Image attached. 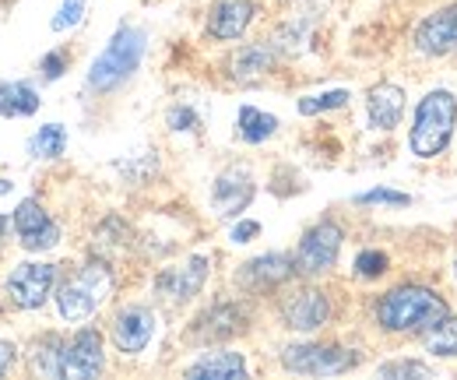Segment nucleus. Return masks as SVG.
Masks as SVG:
<instances>
[{
  "mask_svg": "<svg viewBox=\"0 0 457 380\" xmlns=\"http://www.w3.org/2000/svg\"><path fill=\"white\" fill-rule=\"evenodd\" d=\"M457 127V99L447 89L429 92L426 99H419L415 116H411V134H408V148L419 159H436L447 145Z\"/></svg>",
  "mask_w": 457,
  "mask_h": 380,
  "instance_id": "3",
  "label": "nucleus"
},
{
  "mask_svg": "<svg viewBox=\"0 0 457 380\" xmlns=\"http://www.w3.org/2000/svg\"><path fill=\"white\" fill-rule=\"evenodd\" d=\"M85 4L88 0H63L57 11V18L50 21L54 25V32H67V29H74L81 18H85Z\"/></svg>",
  "mask_w": 457,
  "mask_h": 380,
  "instance_id": "29",
  "label": "nucleus"
},
{
  "mask_svg": "<svg viewBox=\"0 0 457 380\" xmlns=\"http://www.w3.org/2000/svg\"><path fill=\"white\" fill-rule=\"evenodd\" d=\"M257 232H261V222H250V218L246 222H236L232 225V243H250Z\"/></svg>",
  "mask_w": 457,
  "mask_h": 380,
  "instance_id": "33",
  "label": "nucleus"
},
{
  "mask_svg": "<svg viewBox=\"0 0 457 380\" xmlns=\"http://www.w3.org/2000/svg\"><path fill=\"white\" fill-rule=\"evenodd\" d=\"M454 274H457V265H454Z\"/></svg>",
  "mask_w": 457,
  "mask_h": 380,
  "instance_id": "36",
  "label": "nucleus"
},
{
  "mask_svg": "<svg viewBox=\"0 0 457 380\" xmlns=\"http://www.w3.org/2000/svg\"><path fill=\"white\" fill-rule=\"evenodd\" d=\"M282 370L303 374V377H328V374H345L359 363L355 349L342 345H324V342H292L278 352Z\"/></svg>",
  "mask_w": 457,
  "mask_h": 380,
  "instance_id": "7",
  "label": "nucleus"
},
{
  "mask_svg": "<svg viewBox=\"0 0 457 380\" xmlns=\"http://www.w3.org/2000/svg\"><path fill=\"white\" fill-rule=\"evenodd\" d=\"M348 92L345 89H335V92H320V96H306L299 99V113L303 116H317V113H328V109H342L348 106Z\"/></svg>",
  "mask_w": 457,
  "mask_h": 380,
  "instance_id": "26",
  "label": "nucleus"
},
{
  "mask_svg": "<svg viewBox=\"0 0 457 380\" xmlns=\"http://www.w3.org/2000/svg\"><path fill=\"white\" fill-rule=\"evenodd\" d=\"M355 201H359V205H391V208H404V205H411V198H408V194H401V190H387V187L366 190V194H359Z\"/></svg>",
  "mask_w": 457,
  "mask_h": 380,
  "instance_id": "30",
  "label": "nucleus"
},
{
  "mask_svg": "<svg viewBox=\"0 0 457 380\" xmlns=\"http://www.w3.org/2000/svg\"><path fill=\"white\" fill-rule=\"evenodd\" d=\"M422 342H426V352L429 356H436V359H457V317L447 314L440 325H433L422 334Z\"/></svg>",
  "mask_w": 457,
  "mask_h": 380,
  "instance_id": "24",
  "label": "nucleus"
},
{
  "mask_svg": "<svg viewBox=\"0 0 457 380\" xmlns=\"http://www.w3.org/2000/svg\"><path fill=\"white\" fill-rule=\"evenodd\" d=\"M155 334V310L145 303H127L113 314L110 338L120 356H141Z\"/></svg>",
  "mask_w": 457,
  "mask_h": 380,
  "instance_id": "13",
  "label": "nucleus"
},
{
  "mask_svg": "<svg viewBox=\"0 0 457 380\" xmlns=\"http://www.w3.org/2000/svg\"><path fill=\"white\" fill-rule=\"evenodd\" d=\"M208 274H212V258H208V254H194V258H187L183 265L155 274V292H159L166 303H172V307H183V303H190V300L204 289Z\"/></svg>",
  "mask_w": 457,
  "mask_h": 380,
  "instance_id": "12",
  "label": "nucleus"
},
{
  "mask_svg": "<svg viewBox=\"0 0 457 380\" xmlns=\"http://www.w3.org/2000/svg\"><path fill=\"white\" fill-rule=\"evenodd\" d=\"M39 109V92L29 81H0V116H32Z\"/></svg>",
  "mask_w": 457,
  "mask_h": 380,
  "instance_id": "23",
  "label": "nucleus"
},
{
  "mask_svg": "<svg viewBox=\"0 0 457 380\" xmlns=\"http://www.w3.org/2000/svg\"><path fill=\"white\" fill-rule=\"evenodd\" d=\"M11 229H14L18 243H21V250H29V254H46L60 243L57 218L46 212V205L39 198L18 201V208L11 215Z\"/></svg>",
  "mask_w": 457,
  "mask_h": 380,
  "instance_id": "10",
  "label": "nucleus"
},
{
  "mask_svg": "<svg viewBox=\"0 0 457 380\" xmlns=\"http://www.w3.org/2000/svg\"><path fill=\"white\" fill-rule=\"evenodd\" d=\"M145 43L148 36L134 25H120L116 36L106 43V50L92 60V71H88V89L92 92H113L123 81H130V74L141 67V56H145Z\"/></svg>",
  "mask_w": 457,
  "mask_h": 380,
  "instance_id": "4",
  "label": "nucleus"
},
{
  "mask_svg": "<svg viewBox=\"0 0 457 380\" xmlns=\"http://www.w3.org/2000/svg\"><path fill=\"white\" fill-rule=\"evenodd\" d=\"M67 148V131L60 123H46L29 138V156L32 159H60Z\"/></svg>",
  "mask_w": 457,
  "mask_h": 380,
  "instance_id": "25",
  "label": "nucleus"
},
{
  "mask_svg": "<svg viewBox=\"0 0 457 380\" xmlns=\"http://www.w3.org/2000/svg\"><path fill=\"white\" fill-rule=\"evenodd\" d=\"M106 370V345H103V331L99 327H81L67 338L63 349V380H88L99 377Z\"/></svg>",
  "mask_w": 457,
  "mask_h": 380,
  "instance_id": "11",
  "label": "nucleus"
},
{
  "mask_svg": "<svg viewBox=\"0 0 457 380\" xmlns=\"http://www.w3.org/2000/svg\"><path fill=\"white\" fill-rule=\"evenodd\" d=\"M345 243V229L335 218H320L317 225H310L295 247V274L299 278H320L338 265V254H342Z\"/></svg>",
  "mask_w": 457,
  "mask_h": 380,
  "instance_id": "5",
  "label": "nucleus"
},
{
  "mask_svg": "<svg viewBox=\"0 0 457 380\" xmlns=\"http://www.w3.org/2000/svg\"><path fill=\"white\" fill-rule=\"evenodd\" d=\"M292 278H295V258L286 250H275V254H261V258L246 261L236 272V285L243 292H271V289H282Z\"/></svg>",
  "mask_w": 457,
  "mask_h": 380,
  "instance_id": "14",
  "label": "nucleus"
},
{
  "mask_svg": "<svg viewBox=\"0 0 457 380\" xmlns=\"http://www.w3.org/2000/svg\"><path fill=\"white\" fill-rule=\"evenodd\" d=\"M166 123H170V131H176V134H194V131H201V116L194 113L190 106H172L170 113H166Z\"/></svg>",
  "mask_w": 457,
  "mask_h": 380,
  "instance_id": "31",
  "label": "nucleus"
},
{
  "mask_svg": "<svg viewBox=\"0 0 457 380\" xmlns=\"http://www.w3.org/2000/svg\"><path fill=\"white\" fill-rule=\"evenodd\" d=\"M57 278V265H50V261H21L4 278V296L18 310H39L54 296Z\"/></svg>",
  "mask_w": 457,
  "mask_h": 380,
  "instance_id": "8",
  "label": "nucleus"
},
{
  "mask_svg": "<svg viewBox=\"0 0 457 380\" xmlns=\"http://www.w3.org/2000/svg\"><path fill=\"white\" fill-rule=\"evenodd\" d=\"M352 268H355L359 278H380V274L391 268V258H387L384 250H373V247H370V250H359V254H355V265H352Z\"/></svg>",
  "mask_w": 457,
  "mask_h": 380,
  "instance_id": "27",
  "label": "nucleus"
},
{
  "mask_svg": "<svg viewBox=\"0 0 457 380\" xmlns=\"http://www.w3.org/2000/svg\"><path fill=\"white\" fill-rule=\"evenodd\" d=\"M257 14V0H215L208 7V36L212 39H239Z\"/></svg>",
  "mask_w": 457,
  "mask_h": 380,
  "instance_id": "17",
  "label": "nucleus"
},
{
  "mask_svg": "<svg viewBox=\"0 0 457 380\" xmlns=\"http://www.w3.org/2000/svg\"><path fill=\"white\" fill-rule=\"evenodd\" d=\"M366 116H370V127L395 131L401 123V116H404V92H401L398 85H391V81L370 89V96H366Z\"/></svg>",
  "mask_w": 457,
  "mask_h": 380,
  "instance_id": "20",
  "label": "nucleus"
},
{
  "mask_svg": "<svg viewBox=\"0 0 457 380\" xmlns=\"http://www.w3.org/2000/svg\"><path fill=\"white\" fill-rule=\"evenodd\" d=\"M250 331V310L239 300H219L212 303L204 314H197V321L190 325L187 338L197 345H215V342H228Z\"/></svg>",
  "mask_w": 457,
  "mask_h": 380,
  "instance_id": "9",
  "label": "nucleus"
},
{
  "mask_svg": "<svg viewBox=\"0 0 457 380\" xmlns=\"http://www.w3.org/2000/svg\"><path fill=\"white\" fill-rule=\"evenodd\" d=\"M275 63H278V50L271 43H246V46H239L236 54L228 56V74H232V81L250 85V81L271 74Z\"/></svg>",
  "mask_w": 457,
  "mask_h": 380,
  "instance_id": "18",
  "label": "nucleus"
},
{
  "mask_svg": "<svg viewBox=\"0 0 457 380\" xmlns=\"http://www.w3.org/2000/svg\"><path fill=\"white\" fill-rule=\"evenodd\" d=\"M278 131V116L264 113V109H253V106H243L239 116H236V134L246 141V145H261L268 138H275Z\"/></svg>",
  "mask_w": 457,
  "mask_h": 380,
  "instance_id": "22",
  "label": "nucleus"
},
{
  "mask_svg": "<svg viewBox=\"0 0 457 380\" xmlns=\"http://www.w3.org/2000/svg\"><path fill=\"white\" fill-rule=\"evenodd\" d=\"M415 50L426 56L457 54V4H447L433 14H426L415 29Z\"/></svg>",
  "mask_w": 457,
  "mask_h": 380,
  "instance_id": "16",
  "label": "nucleus"
},
{
  "mask_svg": "<svg viewBox=\"0 0 457 380\" xmlns=\"http://www.w3.org/2000/svg\"><path fill=\"white\" fill-rule=\"evenodd\" d=\"M14 363H18V345L14 342H0V377L11 374Z\"/></svg>",
  "mask_w": 457,
  "mask_h": 380,
  "instance_id": "34",
  "label": "nucleus"
},
{
  "mask_svg": "<svg viewBox=\"0 0 457 380\" xmlns=\"http://www.w3.org/2000/svg\"><path fill=\"white\" fill-rule=\"evenodd\" d=\"M253 194H257V183H253L250 169L228 165L212 183V208L219 218H236L243 215V208L253 201Z\"/></svg>",
  "mask_w": 457,
  "mask_h": 380,
  "instance_id": "15",
  "label": "nucleus"
},
{
  "mask_svg": "<svg viewBox=\"0 0 457 380\" xmlns=\"http://www.w3.org/2000/svg\"><path fill=\"white\" fill-rule=\"evenodd\" d=\"M187 377H246V359L228 349L201 352V359L187 367Z\"/></svg>",
  "mask_w": 457,
  "mask_h": 380,
  "instance_id": "21",
  "label": "nucleus"
},
{
  "mask_svg": "<svg viewBox=\"0 0 457 380\" xmlns=\"http://www.w3.org/2000/svg\"><path fill=\"white\" fill-rule=\"evenodd\" d=\"M116 289L113 265L106 258H88L71 278H63L57 289V310L67 325H81L88 321Z\"/></svg>",
  "mask_w": 457,
  "mask_h": 380,
  "instance_id": "2",
  "label": "nucleus"
},
{
  "mask_svg": "<svg viewBox=\"0 0 457 380\" xmlns=\"http://www.w3.org/2000/svg\"><path fill=\"white\" fill-rule=\"evenodd\" d=\"M447 314H451L447 300L426 285H398V289L384 292L373 307L377 327L387 334H426Z\"/></svg>",
  "mask_w": 457,
  "mask_h": 380,
  "instance_id": "1",
  "label": "nucleus"
},
{
  "mask_svg": "<svg viewBox=\"0 0 457 380\" xmlns=\"http://www.w3.org/2000/svg\"><path fill=\"white\" fill-rule=\"evenodd\" d=\"M7 225H11V218L0 215V243H4V236H7Z\"/></svg>",
  "mask_w": 457,
  "mask_h": 380,
  "instance_id": "35",
  "label": "nucleus"
},
{
  "mask_svg": "<svg viewBox=\"0 0 457 380\" xmlns=\"http://www.w3.org/2000/svg\"><path fill=\"white\" fill-rule=\"evenodd\" d=\"M63 349H67V338L60 331H43L29 342L25 349V359H29V370L36 377H60L63 370Z\"/></svg>",
  "mask_w": 457,
  "mask_h": 380,
  "instance_id": "19",
  "label": "nucleus"
},
{
  "mask_svg": "<svg viewBox=\"0 0 457 380\" xmlns=\"http://www.w3.org/2000/svg\"><path fill=\"white\" fill-rule=\"evenodd\" d=\"M67 63H71V56L63 54V50H50V54L39 60V74H43V81H57L60 74L67 71Z\"/></svg>",
  "mask_w": 457,
  "mask_h": 380,
  "instance_id": "32",
  "label": "nucleus"
},
{
  "mask_svg": "<svg viewBox=\"0 0 457 380\" xmlns=\"http://www.w3.org/2000/svg\"><path fill=\"white\" fill-rule=\"evenodd\" d=\"M377 374L380 377H429V367L419 359H395V363H380Z\"/></svg>",
  "mask_w": 457,
  "mask_h": 380,
  "instance_id": "28",
  "label": "nucleus"
},
{
  "mask_svg": "<svg viewBox=\"0 0 457 380\" xmlns=\"http://www.w3.org/2000/svg\"><path fill=\"white\" fill-rule=\"evenodd\" d=\"M278 317H282V325H286L288 331H295V334H313V331L331 325V317H335L331 292L320 289V285H313V282L295 285V289L282 292V300H278Z\"/></svg>",
  "mask_w": 457,
  "mask_h": 380,
  "instance_id": "6",
  "label": "nucleus"
}]
</instances>
